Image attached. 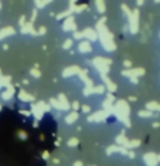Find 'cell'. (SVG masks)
Instances as JSON below:
<instances>
[{
	"label": "cell",
	"mask_w": 160,
	"mask_h": 166,
	"mask_svg": "<svg viewBox=\"0 0 160 166\" xmlns=\"http://www.w3.org/2000/svg\"><path fill=\"white\" fill-rule=\"evenodd\" d=\"M144 161H146V163L149 166H156L157 162H159V159H157V156L155 153H146L144 155Z\"/></svg>",
	"instance_id": "cell-1"
},
{
	"label": "cell",
	"mask_w": 160,
	"mask_h": 166,
	"mask_svg": "<svg viewBox=\"0 0 160 166\" xmlns=\"http://www.w3.org/2000/svg\"><path fill=\"white\" fill-rule=\"evenodd\" d=\"M14 33V30L12 29V27H7V29H4V30H1L0 31V37H4V36H9V34Z\"/></svg>",
	"instance_id": "cell-2"
},
{
	"label": "cell",
	"mask_w": 160,
	"mask_h": 166,
	"mask_svg": "<svg viewBox=\"0 0 160 166\" xmlns=\"http://www.w3.org/2000/svg\"><path fill=\"white\" fill-rule=\"evenodd\" d=\"M13 92H14V89H13V88H9V91H6V92L3 94V98H4V100H9Z\"/></svg>",
	"instance_id": "cell-4"
},
{
	"label": "cell",
	"mask_w": 160,
	"mask_h": 166,
	"mask_svg": "<svg viewBox=\"0 0 160 166\" xmlns=\"http://www.w3.org/2000/svg\"><path fill=\"white\" fill-rule=\"evenodd\" d=\"M71 43H72V41H71V40H68V41L65 43V49H67V47H71Z\"/></svg>",
	"instance_id": "cell-9"
},
{
	"label": "cell",
	"mask_w": 160,
	"mask_h": 166,
	"mask_svg": "<svg viewBox=\"0 0 160 166\" xmlns=\"http://www.w3.org/2000/svg\"><path fill=\"white\" fill-rule=\"evenodd\" d=\"M147 108H152V109H159V105H157L156 102H150V104H147Z\"/></svg>",
	"instance_id": "cell-6"
},
{
	"label": "cell",
	"mask_w": 160,
	"mask_h": 166,
	"mask_svg": "<svg viewBox=\"0 0 160 166\" xmlns=\"http://www.w3.org/2000/svg\"><path fill=\"white\" fill-rule=\"evenodd\" d=\"M77 142H78L77 139H72V141H69V142H68V145H77Z\"/></svg>",
	"instance_id": "cell-8"
},
{
	"label": "cell",
	"mask_w": 160,
	"mask_h": 166,
	"mask_svg": "<svg viewBox=\"0 0 160 166\" xmlns=\"http://www.w3.org/2000/svg\"><path fill=\"white\" fill-rule=\"evenodd\" d=\"M31 74H33V75H37V77L40 75V72H38V71H35V70H33V71H31Z\"/></svg>",
	"instance_id": "cell-10"
},
{
	"label": "cell",
	"mask_w": 160,
	"mask_h": 166,
	"mask_svg": "<svg viewBox=\"0 0 160 166\" xmlns=\"http://www.w3.org/2000/svg\"><path fill=\"white\" fill-rule=\"evenodd\" d=\"M80 50L81 51H91V46H89V43H81V44H80Z\"/></svg>",
	"instance_id": "cell-3"
},
{
	"label": "cell",
	"mask_w": 160,
	"mask_h": 166,
	"mask_svg": "<svg viewBox=\"0 0 160 166\" xmlns=\"http://www.w3.org/2000/svg\"><path fill=\"white\" fill-rule=\"evenodd\" d=\"M75 166H82V165H81L80 162H78V163H75Z\"/></svg>",
	"instance_id": "cell-11"
},
{
	"label": "cell",
	"mask_w": 160,
	"mask_h": 166,
	"mask_svg": "<svg viewBox=\"0 0 160 166\" xmlns=\"http://www.w3.org/2000/svg\"><path fill=\"white\" fill-rule=\"evenodd\" d=\"M157 159H159V162H160V155H159V156H157Z\"/></svg>",
	"instance_id": "cell-12"
},
{
	"label": "cell",
	"mask_w": 160,
	"mask_h": 166,
	"mask_svg": "<svg viewBox=\"0 0 160 166\" xmlns=\"http://www.w3.org/2000/svg\"><path fill=\"white\" fill-rule=\"evenodd\" d=\"M77 118H78V115H77L75 112H72L71 115H68V116H67V122H74V121H75Z\"/></svg>",
	"instance_id": "cell-5"
},
{
	"label": "cell",
	"mask_w": 160,
	"mask_h": 166,
	"mask_svg": "<svg viewBox=\"0 0 160 166\" xmlns=\"http://www.w3.org/2000/svg\"><path fill=\"white\" fill-rule=\"evenodd\" d=\"M140 115H142V116H150V115H152V112H150V111H149V112H147V111H142V112H140Z\"/></svg>",
	"instance_id": "cell-7"
}]
</instances>
